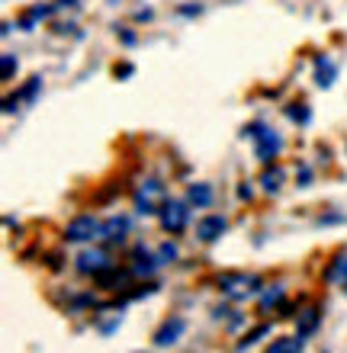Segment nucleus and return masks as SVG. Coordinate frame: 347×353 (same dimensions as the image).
<instances>
[{
    "instance_id": "ddd939ff",
    "label": "nucleus",
    "mask_w": 347,
    "mask_h": 353,
    "mask_svg": "<svg viewBox=\"0 0 347 353\" xmlns=\"http://www.w3.org/2000/svg\"><path fill=\"white\" fill-rule=\"evenodd\" d=\"M283 180H286V174H283L280 168H267V170H264V176H261V183H264V190H267V193H280Z\"/></svg>"
},
{
    "instance_id": "2eb2a0df",
    "label": "nucleus",
    "mask_w": 347,
    "mask_h": 353,
    "mask_svg": "<svg viewBox=\"0 0 347 353\" xmlns=\"http://www.w3.org/2000/svg\"><path fill=\"white\" fill-rule=\"evenodd\" d=\"M315 325H319V308H306L299 318V334L306 337L309 331H315Z\"/></svg>"
},
{
    "instance_id": "a211bd4d",
    "label": "nucleus",
    "mask_w": 347,
    "mask_h": 353,
    "mask_svg": "<svg viewBox=\"0 0 347 353\" xmlns=\"http://www.w3.org/2000/svg\"><path fill=\"white\" fill-rule=\"evenodd\" d=\"M158 257H161V263H168V261H174V257H177V248H174V244H161V251H158Z\"/></svg>"
},
{
    "instance_id": "4be33fe9",
    "label": "nucleus",
    "mask_w": 347,
    "mask_h": 353,
    "mask_svg": "<svg viewBox=\"0 0 347 353\" xmlns=\"http://www.w3.org/2000/svg\"><path fill=\"white\" fill-rule=\"evenodd\" d=\"M341 286H344V292H347V270H344V276H341Z\"/></svg>"
},
{
    "instance_id": "f03ea898",
    "label": "nucleus",
    "mask_w": 347,
    "mask_h": 353,
    "mask_svg": "<svg viewBox=\"0 0 347 353\" xmlns=\"http://www.w3.org/2000/svg\"><path fill=\"white\" fill-rule=\"evenodd\" d=\"M164 203H168V199H164V183H161V180H155V176H148V180L135 190V209H139L141 215L161 212V205H164Z\"/></svg>"
},
{
    "instance_id": "dca6fc26",
    "label": "nucleus",
    "mask_w": 347,
    "mask_h": 353,
    "mask_svg": "<svg viewBox=\"0 0 347 353\" xmlns=\"http://www.w3.org/2000/svg\"><path fill=\"white\" fill-rule=\"evenodd\" d=\"M286 116H290L293 122H302V125L312 119V112H309V106H306V103H293L290 110H286Z\"/></svg>"
},
{
    "instance_id": "1a4fd4ad",
    "label": "nucleus",
    "mask_w": 347,
    "mask_h": 353,
    "mask_svg": "<svg viewBox=\"0 0 347 353\" xmlns=\"http://www.w3.org/2000/svg\"><path fill=\"white\" fill-rule=\"evenodd\" d=\"M184 327H187V321L180 315H174V318H168L164 325H161V331L155 334V344L158 347H168V344H177L180 341V334H184Z\"/></svg>"
},
{
    "instance_id": "412c9836",
    "label": "nucleus",
    "mask_w": 347,
    "mask_h": 353,
    "mask_svg": "<svg viewBox=\"0 0 347 353\" xmlns=\"http://www.w3.org/2000/svg\"><path fill=\"white\" fill-rule=\"evenodd\" d=\"M132 71H135L132 65H116V77H129Z\"/></svg>"
},
{
    "instance_id": "6e6552de",
    "label": "nucleus",
    "mask_w": 347,
    "mask_h": 353,
    "mask_svg": "<svg viewBox=\"0 0 347 353\" xmlns=\"http://www.w3.org/2000/svg\"><path fill=\"white\" fill-rule=\"evenodd\" d=\"M228 222L222 219V215H206V219H199L197 222V234H199V241H216L219 234H226Z\"/></svg>"
},
{
    "instance_id": "9d476101",
    "label": "nucleus",
    "mask_w": 347,
    "mask_h": 353,
    "mask_svg": "<svg viewBox=\"0 0 347 353\" xmlns=\"http://www.w3.org/2000/svg\"><path fill=\"white\" fill-rule=\"evenodd\" d=\"M335 74H338V68H335V61L325 55L315 58V84L319 87H331L335 84Z\"/></svg>"
},
{
    "instance_id": "0eeeda50",
    "label": "nucleus",
    "mask_w": 347,
    "mask_h": 353,
    "mask_svg": "<svg viewBox=\"0 0 347 353\" xmlns=\"http://www.w3.org/2000/svg\"><path fill=\"white\" fill-rule=\"evenodd\" d=\"M126 232H129V219L126 215H113V219H106L103 228H100V238L106 244H122L126 241Z\"/></svg>"
},
{
    "instance_id": "7ed1b4c3",
    "label": "nucleus",
    "mask_w": 347,
    "mask_h": 353,
    "mask_svg": "<svg viewBox=\"0 0 347 353\" xmlns=\"http://www.w3.org/2000/svg\"><path fill=\"white\" fill-rule=\"evenodd\" d=\"M219 289H222L228 299H248V296H257V292H261V279L244 276V273H228V276L219 279Z\"/></svg>"
},
{
    "instance_id": "4468645a",
    "label": "nucleus",
    "mask_w": 347,
    "mask_h": 353,
    "mask_svg": "<svg viewBox=\"0 0 347 353\" xmlns=\"http://www.w3.org/2000/svg\"><path fill=\"white\" fill-rule=\"evenodd\" d=\"M161 261H155V257H151V254H145V251H135V263H132V273H151V270L158 267Z\"/></svg>"
},
{
    "instance_id": "423d86ee",
    "label": "nucleus",
    "mask_w": 347,
    "mask_h": 353,
    "mask_svg": "<svg viewBox=\"0 0 347 353\" xmlns=\"http://www.w3.org/2000/svg\"><path fill=\"white\" fill-rule=\"evenodd\" d=\"M77 270L81 273H94V276H103L106 270H113V261H110V254L94 248V251H84L77 257Z\"/></svg>"
},
{
    "instance_id": "6ab92c4d",
    "label": "nucleus",
    "mask_w": 347,
    "mask_h": 353,
    "mask_svg": "<svg viewBox=\"0 0 347 353\" xmlns=\"http://www.w3.org/2000/svg\"><path fill=\"white\" fill-rule=\"evenodd\" d=\"M13 71H17V58L3 55V81H10V77H13Z\"/></svg>"
},
{
    "instance_id": "9b49d317",
    "label": "nucleus",
    "mask_w": 347,
    "mask_h": 353,
    "mask_svg": "<svg viewBox=\"0 0 347 353\" xmlns=\"http://www.w3.org/2000/svg\"><path fill=\"white\" fill-rule=\"evenodd\" d=\"M187 203L197 205V209H206V205L212 203V186L209 183H193L187 190Z\"/></svg>"
},
{
    "instance_id": "f8f14e48",
    "label": "nucleus",
    "mask_w": 347,
    "mask_h": 353,
    "mask_svg": "<svg viewBox=\"0 0 347 353\" xmlns=\"http://www.w3.org/2000/svg\"><path fill=\"white\" fill-rule=\"evenodd\" d=\"M302 347H306V337L293 334V337H280V341H273V344L267 347V353H302Z\"/></svg>"
},
{
    "instance_id": "aec40b11",
    "label": "nucleus",
    "mask_w": 347,
    "mask_h": 353,
    "mask_svg": "<svg viewBox=\"0 0 347 353\" xmlns=\"http://www.w3.org/2000/svg\"><path fill=\"white\" fill-rule=\"evenodd\" d=\"M264 334H267V327H257V331H251V334H248V341H241V347L254 344V341H257V337H264Z\"/></svg>"
},
{
    "instance_id": "39448f33",
    "label": "nucleus",
    "mask_w": 347,
    "mask_h": 353,
    "mask_svg": "<svg viewBox=\"0 0 347 353\" xmlns=\"http://www.w3.org/2000/svg\"><path fill=\"white\" fill-rule=\"evenodd\" d=\"M100 228H103V222H97L94 215H77L65 228V238L68 241H90V238H100Z\"/></svg>"
},
{
    "instance_id": "f257e3e1",
    "label": "nucleus",
    "mask_w": 347,
    "mask_h": 353,
    "mask_svg": "<svg viewBox=\"0 0 347 353\" xmlns=\"http://www.w3.org/2000/svg\"><path fill=\"white\" fill-rule=\"evenodd\" d=\"M244 135L254 141V154H257V161L270 164L273 158H280L283 139H280V132H273L267 122H248V125H244Z\"/></svg>"
},
{
    "instance_id": "20e7f679",
    "label": "nucleus",
    "mask_w": 347,
    "mask_h": 353,
    "mask_svg": "<svg viewBox=\"0 0 347 353\" xmlns=\"http://www.w3.org/2000/svg\"><path fill=\"white\" fill-rule=\"evenodd\" d=\"M187 222H190L187 203H177V199H170V203L161 205V228H164V232L177 234V232H184V228H187Z\"/></svg>"
},
{
    "instance_id": "f3484780",
    "label": "nucleus",
    "mask_w": 347,
    "mask_h": 353,
    "mask_svg": "<svg viewBox=\"0 0 347 353\" xmlns=\"http://www.w3.org/2000/svg\"><path fill=\"white\" fill-rule=\"evenodd\" d=\"M280 299H283V289L280 286H277V289H267V292H264V299H261V308L267 312V308H270L273 302H280Z\"/></svg>"
}]
</instances>
